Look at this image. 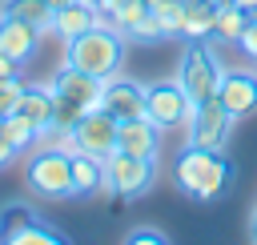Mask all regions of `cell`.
I'll return each mask as SVG.
<instances>
[{
    "label": "cell",
    "mask_w": 257,
    "mask_h": 245,
    "mask_svg": "<svg viewBox=\"0 0 257 245\" xmlns=\"http://www.w3.org/2000/svg\"><path fill=\"white\" fill-rule=\"evenodd\" d=\"M64 64H72L96 80H108L124 64V36L112 28H88L80 36L64 40Z\"/></svg>",
    "instance_id": "obj_2"
},
{
    "label": "cell",
    "mask_w": 257,
    "mask_h": 245,
    "mask_svg": "<svg viewBox=\"0 0 257 245\" xmlns=\"http://www.w3.org/2000/svg\"><path fill=\"white\" fill-rule=\"evenodd\" d=\"M12 157H16V145H12V141H8L4 133H0V169H4V165H8Z\"/></svg>",
    "instance_id": "obj_28"
},
{
    "label": "cell",
    "mask_w": 257,
    "mask_h": 245,
    "mask_svg": "<svg viewBox=\"0 0 257 245\" xmlns=\"http://www.w3.org/2000/svg\"><path fill=\"white\" fill-rule=\"evenodd\" d=\"M237 48L245 52V60H257V20H249V28L241 32V40H237Z\"/></svg>",
    "instance_id": "obj_27"
},
{
    "label": "cell",
    "mask_w": 257,
    "mask_h": 245,
    "mask_svg": "<svg viewBox=\"0 0 257 245\" xmlns=\"http://www.w3.org/2000/svg\"><path fill=\"white\" fill-rule=\"evenodd\" d=\"M100 108L112 112L116 120H128V116H141L145 112V84L141 80H128V76H108L104 80V96H100Z\"/></svg>",
    "instance_id": "obj_11"
},
{
    "label": "cell",
    "mask_w": 257,
    "mask_h": 245,
    "mask_svg": "<svg viewBox=\"0 0 257 245\" xmlns=\"http://www.w3.org/2000/svg\"><path fill=\"white\" fill-rule=\"evenodd\" d=\"M217 4H225V0H217Z\"/></svg>",
    "instance_id": "obj_34"
},
{
    "label": "cell",
    "mask_w": 257,
    "mask_h": 245,
    "mask_svg": "<svg viewBox=\"0 0 257 245\" xmlns=\"http://www.w3.org/2000/svg\"><path fill=\"white\" fill-rule=\"evenodd\" d=\"M173 185L193 197V201H217L229 193L233 185V165L225 157V149H197L185 145L181 157L173 161Z\"/></svg>",
    "instance_id": "obj_1"
},
{
    "label": "cell",
    "mask_w": 257,
    "mask_h": 245,
    "mask_svg": "<svg viewBox=\"0 0 257 245\" xmlns=\"http://www.w3.org/2000/svg\"><path fill=\"white\" fill-rule=\"evenodd\" d=\"M88 28H96V4L92 0H72V4L52 12V32L60 40H72V36H80Z\"/></svg>",
    "instance_id": "obj_14"
},
{
    "label": "cell",
    "mask_w": 257,
    "mask_h": 245,
    "mask_svg": "<svg viewBox=\"0 0 257 245\" xmlns=\"http://www.w3.org/2000/svg\"><path fill=\"white\" fill-rule=\"evenodd\" d=\"M217 100L225 104V112L233 120L241 116H253L257 112V72H225L221 76V88H217Z\"/></svg>",
    "instance_id": "obj_10"
},
{
    "label": "cell",
    "mask_w": 257,
    "mask_h": 245,
    "mask_svg": "<svg viewBox=\"0 0 257 245\" xmlns=\"http://www.w3.org/2000/svg\"><path fill=\"white\" fill-rule=\"evenodd\" d=\"M249 237L257 241V209H253V217H249Z\"/></svg>",
    "instance_id": "obj_30"
},
{
    "label": "cell",
    "mask_w": 257,
    "mask_h": 245,
    "mask_svg": "<svg viewBox=\"0 0 257 245\" xmlns=\"http://www.w3.org/2000/svg\"><path fill=\"white\" fill-rule=\"evenodd\" d=\"M0 16H16L36 24L40 32H52V4L48 0H0Z\"/></svg>",
    "instance_id": "obj_19"
},
{
    "label": "cell",
    "mask_w": 257,
    "mask_h": 245,
    "mask_svg": "<svg viewBox=\"0 0 257 245\" xmlns=\"http://www.w3.org/2000/svg\"><path fill=\"white\" fill-rule=\"evenodd\" d=\"M24 181L36 197H48V201L76 197V189H72V153L36 149V157H28V165H24Z\"/></svg>",
    "instance_id": "obj_4"
},
{
    "label": "cell",
    "mask_w": 257,
    "mask_h": 245,
    "mask_svg": "<svg viewBox=\"0 0 257 245\" xmlns=\"http://www.w3.org/2000/svg\"><path fill=\"white\" fill-rule=\"evenodd\" d=\"M185 133H189V145H197V149H225L229 145V133H233V116L213 96V100L193 104V112L185 120Z\"/></svg>",
    "instance_id": "obj_7"
},
{
    "label": "cell",
    "mask_w": 257,
    "mask_h": 245,
    "mask_svg": "<svg viewBox=\"0 0 257 245\" xmlns=\"http://www.w3.org/2000/svg\"><path fill=\"white\" fill-rule=\"evenodd\" d=\"M116 116L112 112H104V108H92V112H84L76 125H72V141H76V149L80 153H92V157H108L112 149H116Z\"/></svg>",
    "instance_id": "obj_8"
},
{
    "label": "cell",
    "mask_w": 257,
    "mask_h": 245,
    "mask_svg": "<svg viewBox=\"0 0 257 245\" xmlns=\"http://www.w3.org/2000/svg\"><path fill=\"white\" fill-rule=\"evenodd\" d=\"M16 245H64V233H56L52 225H40V217H36L16 233Z\"/></svg>",
    "instance_id": "obj_23"
},
{
    "label": "cell",
    "mask_w": 257,
    "mask_h": 245,
    "mask_svg": "<svg viewBox=\"0 0 257 245\" xmlns=\"http://www.w3.org/2000/svg\"><path fill=\"white\" fill-rule=\"evenodd\" d=\"M16 68H20V64H16L8 52H0V80H4V76H16Z\"/></svg>",
    "instance_id": "obj_29"
},
{
    "label": "cell",
    "mask_w": 257,
    "mask_h": 245,
    "mask_svg": "<svg viewBox=\"0 0 257 245\" xmlns=\"http://www.w3.org/2000/svg\"><path fill=\"white\" fill-rule=\"evenodd\" d=\"M24 88H28V84H24L20 76H4V80H0V116L16 112V104H20Z\"/></svg>",
    "instance_id": "obj_25"
},
{
    "label": "cell",
    "mask_w": 257,
    "mask_h": 245,
    "mask_svg": "<svg viewBox=\"0 0 257 245\" xmlns=\"http://www.w3.org/2000/svg\"><path fill=\"white\" fill-rule=\"evenodd\" d=\"M189 112H193V100H189V92L177 84V76H173V80L145 84V116H149L153 125L177 129V125L189 120Z\"/></svg>",
    "instance_id": "obj_6"
},
{
    "label": "cell",
    "mask_w": 257,
    "mask_h": 245,
    "mask_svg": "<svg viewBox=\"0 0 257 245\" xmlns=\"http://www.w3.org/2000/svg\"><path fill=\"white\" fill-rule=\"evenodd\" d=\"M40 28L28 24V20H16V16H0V52H8L16 64L32 60L36 48H40Z\"/></svg>",
    "instance_id": "obj_13"
},
{
    "label": "cell",
    "mask_w": 257,
    "mask_h": 245,
    "mask_svg": "<svg viewBox=\"0 0 257 245\" xmlns=\"http://www.w3.org/2000/svg\"><path fill=\"white\" fill-rule=\"evenodd\" d=\"M213 20H217V4L213 0H185V40H213Z\"/></svg>",
    "instance_id": "obj_17"
},
{
    "label": "cell",
    "mask_w": 257,
    "mask_h": 245,
    "mask_svg": "<svg viewBox=\"0 0 257 245\" xmlns=\"http://www.w3.org/2000/svg\"><path fill=\"white\" fill-rule=\"evenodd\" d=\"M56 96H64V100H72V104H80L84 112H92V108H100V96H104V80H96V76H88V72H80V68H72V64H64L56 76H52V84H48Z\"/></svg>",
    "instance_id": "obj_9"
},
{
    "label": "cell",
    "mask_w": 257,
    "mask_h": 245,
    "mask_svg": "<svg viewBox=\"0 0 257 245\" xmlns=\"http://www.w3.org/2000/svg\"><path fill=\"white\" fill-rule=\"evenodd\" d=\"M124 36H128V40H137V44L169 40V36H165V28H161V16H157V12H145V16H141V20H137V24H133V28L124 32Z\"/></svg>",
    "instance_id": "obj_24"
},
{
    "label": "cell",
    "mask_w": 257,
    "mask_h": 245,
    "mask_svg": "<svg viewBox=\"0 0 257 245\" xmlns=\"http://www.w3.org/2000/svg\"><path fill=\"white\" fill-rule=\"evenodd\" d=\"M124 241H128V245H165L169 237H165L161 229H149V225H145V229H128Z\"/></svg>",
    "instance_id": "obj_26"
},
{
    "label": "cell",
    "mask_w": 257,
    "mask_h": 245,
    "mask_svg": "<svg viewBox=\"0 0 257 245\" xmlns=\"http://www.w3.org/2000/svg\"><path fill=\"white\" fill-rule=\"evenodd\" d=\"M72 189H76V197L100 193L104 189V157H92V153L72 149Z\"/></svg>",
    "instance_id": "obj_15"
},
{
    "label": "cell",
    "mask_w": 257,
    "mask_h": 245,
    "mask_svg": "<svg viewBox=\"0 0 257 245\" xmlns=\"http://www.w3.org/2000/svg\"><path fill=\"white\" fill-rule=\"evenodd\" d=\"M161 125H153L145 112L141 116H128L116 125V149L133 153V157H153L157 161V149H161Z\"/></svg>",
    "instance_id": "obj_12"
},
{
    "label": "cell",
    "mask_w": 257,
    "mask_h": 245,
    "mask_svg": "<svg viewBox=\"0 0 257 245\" xmlns=\"http://www.w3.org/2000/svg\"><path fill=\"white\" fill-rule=\"evenodd\" d=\"M253 20H257V8H253Z\"/></svg>",
    "instance_id": "obj_33"
},
{
    "label": "cell",
    "mask_w": 257,
    "mask_h": 245,
    "mask_svg": "<svg viewBox=\"0 0 257 245\" xmlns=\"http://www.w3.org/2000/svg\"><path fill=\"white\" fill-rule=\"evenodd\" d=\"M249 8H241V4H233V0H225V4H217V20H213V40H225V44H237L241 40V32L249 28Z\"/></svg>",
    "instance_id": "obj_16"
},
{
    "label": "cell",
    "mask_w": 257,
    "mask_h": 245,
    "mask_svg": "<svg viewBox=\"0 0 257 245\" xmlns=\"http://www.w3.org/2000/svg\"><path fill=\"white\" fill-rule=\"evenodd\" d=\"M48 4H52V12H56V8H64V4H72V0H48Z\"/></svg>",
    "instance_id": "obj_32"
},
{
    "label": "cell",
    "mask_w": 257,
    "mask_h": 245,
    "mask_svg": "<svg viewBox=\"0 0 257 245\" xmlns=\"http://www.w3.org/2000/svg\"><path fill=\"white\" fill-rule=\"evenodd\" d=\"M153 157H133L124 149H112L104 157V193H116L124 201H137L153 189Z\"/></svg>",
    "instance_id": "obj_5"
},
{
    "label": "cell",
    "mask_w": 257,
    "mask_h": 245,
    "mask_svg": "<svg viewBox=\"0 0 257 245\" xmlns=\"http://www.w3.org/2000/svg\"><path fill=\"white\" fill-rule=\"evenodd\" d=\"M16 112H24L36 129H48L52 125V88L48 84H28L20 104H16Z\"/></svg>",
    "instance_id": "obj_18"
},
{
    "label": "cell",
    "mask_w": 257,
    "mask_h": 245,
    "mask_svg": "<svg viewBox=\"0 0 257 245\" xmlns=\"http://www.w3.org/2000/svg\"><path fill=\"white\" fill-rule=\"evenodd\" d=\"M233 4H241V8H249V16H253V8H257V0H233Z\"/></svg>",
    "instance_id": "obj_31"
},
{
    "label": "cell",
    "mask_w": 257,
    "mask_h": 245,
    "mask_svg": "<svg viewBox=\"0 0 257 245\" xmlns=\"http://www.w3.org/2000/svg\"><path fill=\"white\" fill-rule=\"evenodd\" d=\"M213 4H217V0H213Z\"/></svg>",
    "instance_id": "obj_35"
},
{
    "label": "cell",
    "mask_w": 257,
    "mask_h": 245,
    "mask_svg": "<svg viewBox=\"0 0 257 245\" xmlns=\"http://www.w3.org/2000/svg\"><path fill=\"white\" fill-rule=\"evenodd\" d=\"M28 221H36V213H32L28 205H4V209H0V241H4V245H16V233H20Z\"/></svg>",
    "instance_id": "obj_21"
},
{
    "label": "cell",
    "mask_w": 257,
    "mask_h": 245,
    "mask_svg": "<svg viewBox=\"0 0 257 245\" xmlns=\"http://www.w3.org/2000/svg\"><path fill=\"white\" fill-rule=\"evenodd\" d=\"M104 8L112 12V24H116V32H120V36H124V32H128V28L149 12V4H145V0H112V4H104Z\"/></svg>",
    "instance_id": "obj_22"
},
{
    "label": "cell",
    "mask_w": 257,
    "mask_h": 245,
    "mask_svg": "<svg viewBox=\"0 0 257 245\" xmlns=\"http://www.w3.org/2000/svg\"><path fill=\"white\" fill-rule=\"evenodd\" d=\"M0 133L16 145V153H20V149H32L36 137H40V129H36L24 112H8V116H0Z\"/></svg>",
    "instance_id": "obj_20"
},
{
    "label": "cell",
    "mask_w": 257,
    "mask_h": 245,
    "mask_svg": "<svg viewBox=\"0 0 257 245\" xmlns=\"http://www.w3.org/2000/svg\"><path fill=\"white\" fill-rule=\"evenodd\" d=\"M221 76H225V64L217 60L213 44L209 40H189V48H185V56L177 64V84L189 92V100L193 104L213 100L217 88H221Z\"/></svg>",
    "instance_id": "obj_3"
}]
</instances>
